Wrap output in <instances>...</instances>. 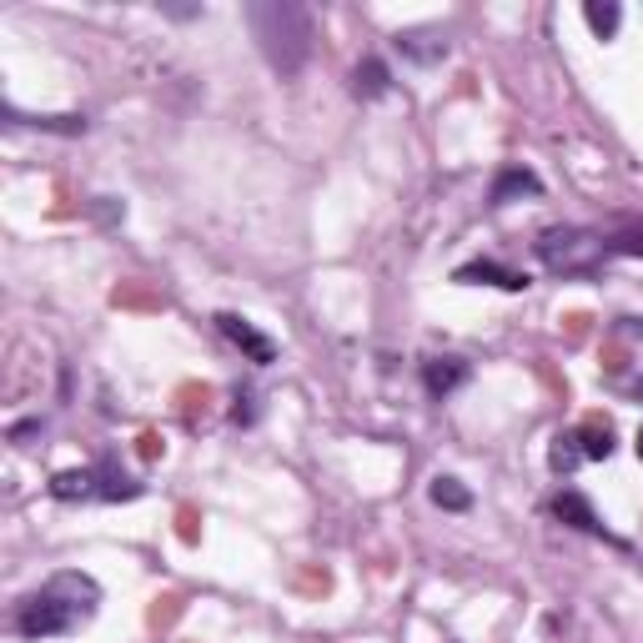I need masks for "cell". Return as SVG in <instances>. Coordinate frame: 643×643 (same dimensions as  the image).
Returning <instances> with one entry per match:
<instances>
[{"label":"cell","instance_id":"cell-1","mask_svg":"<svg viewBox=\"0 0 643 643\" xmlns=\"http://www.w3.org/2000/svg\"><path fill=\"white\" fill-rule=\"evenodd\" d=\"M247 26L276 76H297L312 55V15L297 0H251Z\"/></svg>","mask_w":643,"mask_h":643},{"label":"cell","instance_id":"cell-2","mask_svg":"<svg viewBox=\"0 0 643 643\" xmlns=\"http://www.w3.org/2000/svg\"><path fill=\"white\" fill-rule=\"evenodd\" d=\"M608 257V242L589 226H548L539 237V262L558 276H583Z\"/></svg>","mask_w":643,"mask_h":643},{"label":"cell","instance_id":"cell-3","mask_svg":"<svg viewBox=\"0 0 643 643\" xmlns=\"http://www.w3.org/2000/svg\"><path fill=\"white\" fill-rule=\"evenodd\" d=\"M81 623V614L71 604H61L51 589L30 593L26 604L15 608V633L21 639H61V633H71Z\"/></svg>","mask_w":643,"mask_h":643},{"label":"cell","instance_id":"cell-4","mask_svg":"<svg viewBox=\"0 0 643 643\" xmlns=\"http://www.w3.org/2000/svg\"><path fill=\"white\" fill-rule=\"evenodd\" d=\"M217 332H222L232 347H237L247 362H257V368H267V362H276V342L267 337V332H257L247 322V317H237V312H217Z\"/></svg>","mask_w":643,"mask_h":643},{"label":"cell","instance_id":"cell-5","mask_svg":"<svg viewBox=\"0 0 643 643\" xmlns=\"http://www.w3.org/2000/svg\"><path fill=\"white\" fill-rule=\"evenodd\" d=\"M393 46L412 66H437V61H447V30H437V26H407L393 36Z\"/></svg>","mask_w":643,"mask_h":643},{"label":"cell","instance_id":"cell-6","mask_svg":"<svg viewBox=\"0 0 643 643\" xmlns=\"http://www.w3.org/2000/svg\"><path fill=\"white\" fill-rule=\"evenodd\" d=\"M523 197H543V176L512 161V166H503L498 176H493V191H487V201H493V207H512V201H523Z\"/></svg>","mask_w":643,"mask_h":643},{"label":"cell","instance_id":"cell-7","mask_svg":"<svg viewBox=\"0 0 643 643\" xmlns=\"http://www.w3.org/2000/svg\"><path fill=\"white\" fill-rule=\"evenodd\" d=\"M453 282L462 287H503V292H528V272H512L503 262H468L453 272Z\"/></svg>","mask_w":643,"mask_h":643},{"label":"cell","instance_id":"cell-8","mask_svg":"<svg viewBox=\"0 0 643 643\" xmlns=\"http://www.w3.org/2000/svg\"><path fill=\"white\" fill-rule=\"evenodd\" d=\"M468 378H473V368H468L462 357H428V362H422V387H428V397L458 393Z\"/></svg>","mask_w":643,"mask_h":643},{"label":"cell","instance_id":"cell-9","mask_svg":"<svg viewBox=\"0 0 643 643\" xmlns=\"http://www.w3.org/2000/svg\"><path fill=\"white\" fill-rule=\"evenodd\" d=\"M553 518L568 523V528H578V533H604V539H608L604 518L593 512V503L583 498V493H558V498H553Z\"/></svg>","mask_w":643,"mask_h":643},{"label":"cell","instance_id":"cell-10","mask_svg":"<svg viewBox=\"0 0 643 643\" xmlns=\"http://www.w3.org/2000/svg\"><path fill=\"white\" fill-rule=\"evenodd\" d=\"M51 498L91 503V498H101V478H96V468H71V473H55L51 478Z\"/></svg>","mask_w":643,"mask_h":643},{"label":"cell","instance_id":"cell-11","mask_svg":"<svg viewBox=\"0 0 643 643\" xmlns=\"http://www.w3.org/2000/svg\"><path fill=\"white\" fill-rule=\"evenodd\" d=\"M387 91H393V71L382 66L378 55L357 61V71H353V96H357V101H382Z\"/></svg>","mask_w":643,"mask_h":643},{"label":"cell","instance_id":"cell-12","mask_svg":"<svg viewBox=\"0 0 643 643\" xmlns=\"http://www.w3.org/2000/svg\"><path fill=\"white\" fill-rule=\"evenodd\" d=\"M96 478H101V503H132L141 498V483L132 473H121L116 462H96Z\"/></svg>","mask_w":643,"mask_h":643},{"label":"cell","instance_id":"cell-13","mask_svg":"<svg viewBox=\"0 0 643 643\" xmlns=\"http://www.w3.org/2000/svg\"><path fill=\"white\" fill-rule=\"evenodd\" d=\"M428 498H433L443 512H468V508H473V493H468L462 478H453V473H437L433 487H428Z\"/></svg>","mask_w":643,"mask_h":643},{"label":"cell","instance_id":"cell-14","mask_svg":"<svg viewBox=\"0 0 643 643\" xmlns=\"http://www.w3.org/2000/svg\"><path fill=\"white\" fill-rule=\"evenodd\" d=\"M578 447H583V458H614V422L604 418H589L578 428Z\"/></svg>","mask_w":643,"mask_h":643},{"label":"cell","instance_id":"cell-15","mask_svg":"<svg viewBox=\"0 0 643 643\" xmlns=\"http://www.w3.org/2000/svg\"><path fill=\"white\" fill-rule=\"evenodd\" d=\"M583 21L593 26V36L598 40H608L618 30V21H623V11H618L614 0H589V5H583Z\"/></svg>","mask_w":643,"mask_h":643},{"label":"cell","instance_id":"cell-16","mask_svg":"<svg viewBox=\"0 0 643 643\" xmlns=\"http://www.w3.org/2000/svg\"><path fill=\"white\" fill-rule=\"evenodd\" d=\"M578 462H583V447H578V433H558L548 447V468L553 473H573Z\"/></svg>","mask_w":643,"mask_h":643},{"label":"cell","instance_id":"cell-17","mask_svg":"<svg viewBox=\"0 0 643 643\" xmlns=\"http://www.w3.org/2000/svg\"><path fill=\"white\" fill-rule=\"evenodd\" d=\"M608 257H643V232H623V237H608Z\"/></svg>","mask_w":643,"mask_h":643},{"label":"cell","instance_id":"cell-18","mask_svg":"<svg viewBox=\"0 0 643 643\" xmlns=\"http://www.w3.org/2000/svg\"><path fill=\"white\" fill-rule=\"evenodd\" d=\"M232 418H237V422H251V418H257V407H251V393H237V407H232Z\"/></svg>","mask_w":643,"mask_h":643},{"label":"cell","instance_id":"cell-19","mask_svg":"<svg viewBox=\"0 0 643 643\" xmlns=\"http://www.w3.org/2000/svg\"><path fill=\"white\" fill-rule=\"evenodd\" d=\"M633 453H639V462H643V428H639V437H633Z\"/></svg>","mask_w":643,"mask_h":643},{"label":"cell","instance_id":"cell-20","mask_svg":"<svg viewBox=\"0 0 643 643\" xmlns=\"http://www.w3.org/2000/svg\"><path fill=\"white\" fill-rule=\"evenodd\" d=\"M633 397H639V403H643V382H633Z\"/></svg>","mask_w":643,"mask_h":643}]
</instances>
